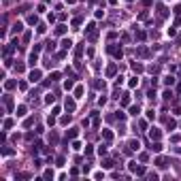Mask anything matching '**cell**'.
Listing matches in <instances>:
<instances>
[{
    "label": "cell",
    "instance_id": "1",
    "mask_svg": "<svg viewBox=\"0 0 181 181\" xmlns=\"http://www.w3.org/2000/svg\"><path fill=\"white\" fill-rule=\"evenodd\" d=\"M128 168L132 171L134 175H145V166H143V164H136V162H128Z\"/></svg>",
    "mask_w": 181,
    "mask_h": 181
},
{
    "label": "cell",
    "instance_id": "2",
    "mask_svg": "<svg viewBox=\"0 0 181 181\" xmlns=\"http://www.w3.org/2000/svg\"><path fill=\"white\" fill-rule=\"evenodd\" d=\"M160 136H162V132H160L158 128H151V130H149V139H151V141H160Z\"/></svg>",
    "mask_w": 181,
    "mask_h": 181
},
{
    "label": "cell",
    "instance_id": "3",
    "mask_svg": "<svg viewBox=\"0 0 181 181\" xmlns=\"http://www.w3.org/2000/svg\"><path fill=\"white\" fill-rule=\"evenodd\" d=\"M64 107H66V111H75V107H77V105H75L73 98H68V96H66V100H64Z\"/></svg>",
    "mask_w": 181,
    "mask_h": 181
},
{
    "label": "cell",
    "instance_id": "4",
    "mask_svg": "<svg viewBox=\"0 0 181 181\" xmlns=\"http://www.w3.org/2000/svg\"><path fill=\"white\" fill-rule=\"evenodd\" d=\"M30 81H32V83H36V81H41V70H39V68L30 73Z\"/></svg>",
    "mask_w": 181,
    "mask_h": 181
},
{
    "label": "cell",
    "instance_id": "5",
    "mask_svg": "<svg viewBox=\"0 0 181 181\" xmlns=\"http://www.w3.org/2000/svg\"><path fill=\"white\" fill-rule=\"evenodd\" d=\"M36 62H39V53H36V51H32L30 58H28V64H30V66H34Z\"/></svg>",
    "mask_w": 181,
    "mask_h": 181
},
{
    "label": "cell",
    "instance_id": "6",
    "mask_svg": "<svg viewBox=\"0 0 181 181\" xmlns=\"http://www.w3.org/2000/svg\"><path fill=\"white\" fill-rule=\"evenodd\" d=\"M149 149H151V151H156V153H160V151H162V143H160V141H156V143L149 147Z\"/></svg>",
    "mask_w": 181,
    "mask_h": 181
},
{
    "label": "cell",
    "instance_id": "7",
    "mask_svg": "<svg viewBox=\"0 0 181 181\" xmlns=\"http://www.w3.org/2000/svg\"><path fill=\"white\" fill-rule=\"evenodd\" d=\"M2 100H4V105H7V109H9V111H13V100H11V96H9V94H7L4 98H2Z\"/></svg>",
    "mask_w": 181,
    "mask_h": 181
},
{
    "label": "cell",
    "instance_id": "8",
    "mask_svg": "<svg viewBox=\"0 0 181 181\" xmlns=\"http://www.w3.org/2000/svg\"><path fill=\"white\" fill-rule=\"evenodd\" d=\"M128 147H130L132 151H139V149H141V143H139V141H132V143H130Z\"/></svg>",
    "mask_w": 181,
    "mask_h": 181
},
{
    "label": "cell",
    "instance_id": "9",
    "mask_svg": "<svg viewBox=\"0 0 181 181\" xmlns=\"http://www.w3.org/2000/svg\"><path fill=\"white\" fill-rule=\"evenodd\" d=\"M102 136H105V141H113V132L111 130H102Z\"/></svg>",
    "mask_w": 181,
    "mask_h": 181
},
{
    "label": "cell",
    "instance_id": "10",
    "mask_svg": "<svg viewBox=\"0 0 181 181\" xmlns=\"http://www.w3.org/2000/svg\"><path fill=\"white\" fill-rule=\"evenodd\" d=\"M156 166H160V168H166V160H164V158H158V160H156Z\"/></svg>",
    "mask_w": 181,
    "mask_h": 181
},
{
    "label": "cell",
    "instance_id": "11",
    "mask_svg": "<svg viewBox=\"0 0 181 181\" xmlns=\"http://www.w3.org/2000/svg\"><path fill=\"white\" fill-rule=\"evenodd\" d=\"M21 30H24V24H19V21H17V24H15V26H13V32H15V34H19V32H21Z\"/></svg>",
    "mask_w": 181,
    "mask_h": 181
},
{
    "label": "cell",
    "instance_id": "12",
    "mask_svg": "<svg viewBox=\"0 0 181 181\" xmlns=\"http://www.w3.org/2000/svg\"><path fill=\"white\" fill-rule=\"evenodd\" d=\"M62 47H64V49H70V47H73V41H70V39H64V41H62Z\"/></svg>",
    "mask_w": 181,
    "mask_h": 181
},
{
    "label": "cell",
    "instance_id": "13",
    "mask_svg": "<svg viewBox=\"0 0 181 181\" xmlns=\"http://www.w3.org/2000/svg\"><path fill=\"white\" fill-rule=\"evenodd\" d=\"M139 113H141V109H139V105H134V107H130V115H134V117H136Z\"/></svg>",
    "mask_w": 181,
    "mask_h": 181
},
{
    "label": "cell",
    "instance_id": "14",
    "mask_svg": "<svg viewBox=\"0 0 181 181\" xmlns=\"http://www.w3.org/2000/svg\"><path fill=\"white\" fill-rule=\"evenodd\" d=\"M81 96H83V87L77 85V87H75V98H81Z\"/></svg>",
    "mask_w": 181,
    "mask_h": 181
},
{
    "label": "cell",
    "instance_id": "15",
    "mask_svg": "<svg viewBox=\"0 0 181 181\" xmlns=\"http://www.w3.org/2000/svg\"><path fill=\"white\" fill-rule=\"evenodd\" d=\"M24 115H26V107L19 105V107H17V117H24Z\"/></svg>",
    "mask_w": 181,
    "mask_h": 181
},
{
    "label": "cell",
    "instance_id": "16",
    "mask_svg": "<svg viewBox=\"0 0 181 181\" xmlns=\"http://www.w3.org/2000/svg\"><path fill=\"white\" fill-rule=\"evenodd\" d=\"M173 83H175V77H171V75L164 77V85H173Z\"/></svg>",
    "mask_w": 181,
    "mask_h": 181
},
{
    "label": "cell",
    "instance_id": "17",
    "mask_svg": "<svg viewBox=\"0 0 181 181\" xmlns=\"http://www.w3.org/2000/svg\"><path fill=\"white\" fill-rule=\"evenodd\" d=\"M28 24H30V26L39 24V17H36V15H30V17H28Z\"/></svg>",
    "mask_w": 181,
    "mask_h": 181
},
{
    "label": "cell",
    "instance_id": "18",
    "mask_svg": "<svg viewBox=\"0 0 181 181\" xmlns=\"http://www.w3.org/2000/svg\"><path fill=\"white\" fill-rule=\"evenodd\" d=\"M64 32H66V26H64V24H60V26L56 28V34H64Z\"/></svg>",
    "mask_w": 181,
    "mask_h": 181
},
{
    "label": "cell",
    "instance_id": "19",
    "mask_svg": "<svg viewBox=\"0 0 181 181\" xmlns=\"http://www.w3.org/2000/svg\"><path fill=\"white\" fill-rule=\"evenodd\" d=\"M77 134H79V130H77V128H70V130H68V134H66V136H70V139H75V136H77Z\"/></svg>",
    "mask_w": 181,
    "mask_h": 181
},
{
    "label": "cell",
    "instance_id": "20",
    "mask_svg": "<svg viewBox=\"0 0 181 181\" xmlns=\"http://www.w3.org/2000/svg\"><path fill=\"white\" fill-rule=\"evenodd\" d=\"M113 164H115L113 160H105L102 162V168H113Z\"/></svg>",
    "mask_w": 181,
    "mask_h": 181
},
{
    "label": "cell",
    "instance_id": "21",
    "mask_svg": "<svg viewBox=\"0 0 181 181\" xmlns=\"http://www.w3.org/2000/svg\"><path fill=\"white\" fill-rule=\"evenodd\" d=\"M49 143H51V145H56V143H58V134H56V132L49 134Z\"/></svg>",
    "mask_w": 181,
    "mask_h": 181
},
{
    "label": "cell",
    "instance_id": "22",
    "mask_svg": "<svg viewBox=\"0 0 181 181\" xmlns=\"http://www.w3.org/2000/svg\"><path fill=\"white\" fill-rule=\"evenodd\" d=\"M107 75H109V77H113V75H115V64H111V66L107 68Z\"/></svg>",
    "mask_w": 181,
    "mask_h": 181
},
{
    "label": "cell",
    "instance_id": "23",
    "mask_svg": "<svg viewBox=\"0 0 181 181\" xmlns=\"http://www.w3.org/2000/svg\"><path fill=\"white\" fill-rule=\"evenodd\" d=\"M45 45H47V49H49V51H53V49H56V43H53V41H47Z\"/></svg>",
    "mask_w": 181,
    "mask_h": 181
},
{
    "label": "cell",
    "instance_id": "24",
    "mask_svg": "<svg viewBox=\"0 0 181 181\" xmlns=\"http://www.w3.org/2000/svg\"><path fill=\"white\" fill-rule=\"evenodd\" d=\"M162 96H164V100H171V98H173V92H171V90H166Z\"/></svg>",
    "mask_w": 181,
    "mask_h": 181
},
{
    "label": "cell",
    "instance_id": "25",
    "mask_svg": "<svg viewBox=\"0 0 181 181\" xmlns=\"http://www.w3.org/2000/svg\"><path fill=\"white\" fill-rule=\"evenodd\" d=\"M115 117H117L119 122H124V119H126V113H122V111H117V113H115Z\"/></svg>",
    "mask_w": 181,
    "mask_h": 181
},
{
    "label": "cell",
    "instance_id": "26",
    "mask_svg": "<svg viewBox=\"0 0 181 181\" xmlns=\"http://www.w3.org/2000/svg\"><path fill=\"white\" fill-rule=\"evenodd\" d=\"M107 147H109V145H100V147H98V153L105 156V153H107Z\"/></svg>",
    "mask_w": 181,
    "mask_h": 181
},
{
    "label": "cell",
    "instance_id": "27",
    "mask_svg": "<svg viewBox=\"0 0 181 181\" xmlns=\"http://www.w3.org/2000/svg\"><path fill=\"white\" fill-rule=\"evenodd\" d=\"M132 70H134V73H141V70H143V66H141V64H136V62H134V64H132Z\"/></svg>",
    "mask_w": 181,
    "mask_h": 181
},
{
    "label": "cell",
    "instance_id": "28",
    "mask_svg": "<svg viewBox=\"0 0 181 181\" xmlns=\"http://www.w3.org/2000/svg\"><path fill=\"white\" fill-rule=\"evenodd\" d=\"M128 102H130V96H128V94H124V96H122V105H124V107H126V105H128Z\"/></svg>",
    "mask_w": 181,
    "mask_h": 181
},
{
    "label": "cell",
    "instance_id": "29",
    "mask_svg": "<svg viewBox=\"0 0 181 181\" xmlns=\"http://www.w3.org/2000/svg\"><path fill=\"white\" fill-rule=\"evenodd\" d=\"M43 177H45V179H53V171H45Z\"/></svg>",
    "mask_w": 181,
    "mask_h": 181
},
{
    "label": "cell",
    "instance_id": "30",
    "mask_svg": "<svg viewBox=\"0 0 181 181\" xmlns=\"http://www.w3.org/2000/svg\"><path fill=\"white\" fill-rule=\"evenodd\" d=\"M32 124H34V117H28V119H26V122H24V126H26V128H30V126H32Z\"/></svg>",
    "mask_w": 181,
    "mask_h": 181
},
{
    "label": "cell",
    "instance_id": "31",
    "mask_svg": "<svg viewBox=\"0 0 181 181\" xmlns=\"http://www.w3.org/2000/svg\"><path fill=\"white\" fill-rule=\"evenodd\" d=\"M2 156H13V149H9V147H2Z\"/></svg>",
    "mask_w": 181,
    "mask_h": 181
},
{
    "label": "cell",
    "instance_id": "32",
    "mask_svg": "<svg viewBox=\"0 0 181 181\" xmlns=\"http://www.w3.org/2000/svg\"><path fill=\"white\" fill-rule=\"evenodd\" d=\"M45 30H47V28H45V24H39V26H36V32H39V34H43Z\"/></svg>",
    "mask_w": 181,
    "mask_h": 181
},
{
    "label": "cell",
    "instance_id": "33",
    "mask_svg": "<svg viewBox=\"0 0 181 181\" xmlns=\"http://www.w3.org/2000/svg\"><path fill=\"white\" fill-rule=\"evenodd\" d=\"M128 85H130V87H136V85H139V79H136V77H134V79H130V83H128Z\"/></svg>",
    "mask_w": 181,
    "mask_h": 181
},
{
    "label": "cell",
    "instance_id": "34",
    "mask_svg": "<svg viewBox=\"0 0 181 181\" xmlns=\"http://www.w3.org/2000/svg\"><path fill=\"white\" fill-rule=\"evenodd\" d=\"M166 126H168L171 130H175V126H177V124H175V119H166Z\"/></svg>",
    "mask_w": 181,
    "mask_h": 181
},
{
    "label": "cell",
    "instance_id": "35",
    "mask_svg": "<svg viewBox=\"0 0 181 181\" xmlns=\"http://www.w3.org/2000/svg\"><path fill=\"white\" fill-rule=\"evenodd\" d=\"M64 87H66V90H73V81L66 79V81H64Z\"/></svg>",
    "mask_w": 181,
    "mask_h": 181
},
{
    "label": "cell",
    "instance_id": "36",
    "mask_svg": "<svg viewBox=\"0 0 181 181\" xmlns=\"http://www.w3.org/2000/svg\"><path fill=\"white\" fill-rule=\"evenodd\" d=\"M96 90H105V81H96Z\"/></svg>",
    "mask_w": 181,
    "mask_h": 181
},
{
    "label": "cell",
    "instance_id": "37",
    "mask_svg": "<svg viewBox=\"0 0 181 181\" xmlns=\"http://www.w3.org/2000/svg\"><path fill=\"white\" fill-rule=\"evenodd\" d=\"M13 126V119H4V130H9Z\"/></svg>",
    "mask_w": 181,
    "mask_h": 181
},
{
    "label": "cell",
    "instance_id": "38",
    "mask_svg": "<svg viewBox=\"0 0 181 181\" xmlns=\"http://www.w3.org/2000/svg\"><path fill=\"white\" fill-rule=\"evenodd\" d=\"M81 53H83V47H81V45H79V47H77V49H75V56H77V58H79V56H81Z\"/></svg>",
    "mask_w": 181,
    "mask_h": 181
},
{
    "label": "cell",
    "instance_id": "39",
    "mask_svg": "<svg viewBox=\"0 0 181 181\" xmlns=\"http://www.w3.org/2000/svg\"><path fill=\"white\" fill-rule=\"evenodd\" d=\"M24 68H26L24 64H17V66H15V73H24Z\"/></svg>",
    "mask_w": 181,
    "mask_h": 181
},
{
    "label": "cell",
    "instance_id": "40",
    "mask_svg": "<svg viewBox=\"0 0 181 181\" xmlns=\"http://www.w3.org/2000/svg\"><path fill=\"white\" fill-rule=\"evenodd\" d=\"M139 160H141V162H147V160H149V156H147V153H141Z\"/></svg>",
    "mask_w": 181,
    "mask_h": 181
},
{
    "label": "cell",
    "instance_id": "41",
    "mask_svg": "<svg viewBox=\"0 0 181 181\" xmlns=\"http://www.w3.org/2000/svg\"><path fill=\"white\" fill-rule=\"evenodd\" d=\"M49 79H51V81H58V79H60V73H51V77H49Z\"/></svg>",
    "mask_w": 181,
    "mask_h": 181
},
{
    "label": "cell",
    "instance_id": "42",
    "mask_svg": "<svg viewBox=\"0 0 181 181\" xmlns=\"http://www.w3.org/2000/svg\"><path fill=\"white\" fill-rule=\"evenodd\" d=\"M60 122H62V124H64V126H66V124H68V122H70V115H66V117H62V119H60Z\"/></svg>",
    "mask_w": 181,
    "mask_h": 181
},
{
    "label": "cell",
    "instance_id": "43",
    "mask_svg": "<svg viewBox=\"0 0 181 181\" xmlns=\"http://www.w3.org/2000/svg\"><path fill=\"white\" fill-rule=\"evenodd\" d=\"M4 85H7L9 90H13V87H15V81H7V83H4Z\"/></svg>",
    "mask_w": 181,
    "mask_h": 181
},
{
    "label": "cell",
    "instance_id": "44",
    "mask_svg": "<svg viewBox=\"0 0 181 181\" xmlns=\"http://www.w3.org/2000/svg\"><path fill=\"white\" fill-rule=\"evenodd\" d=\"M175 13H177V15H181V4H179V7H175Z\"/></svg>",
    "mask_w": 181,
    "mask_h": 181
},
{
    "label": "cell",
    "instance_id": "45",
    "mask_svg": "<svg viewBox=\"0 0 181 181\" xmlns=\"http://www.w3.org/2000/svg\"><path fill=\"white\" fill-rule=\"evenodd\" d=\"M66 2H68V4H75V2H77V0H66Z\"/></svg>",
    "mask_w": 181,
    "mask_h": 181
}]
</instances>
